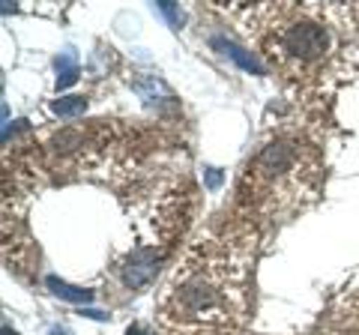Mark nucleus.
<instances>
[{"mask_svg":"<svg viewBox=\"0 0 359 335\" xmlns=\"http://www.w3.org/2000/svg\"><path fill=\"white\" fill-rule=\"evenodd\" d=\"M266 54L285 75L306 78L320 69L335 48V33L311 6H266Z\"/></svg>","mask_w":359,"mask_h":335,"instance_id":"3","label":"nucleus"},{"mask_svg":"<svg viewBox=\"0 0 359 335\" xmlns=\"http://www.w3.org/2000/svg\"><path fill=\"white\" fill-rule=\"evenodd\" d=\"M156 270H159V254L153 249H135L123 266V275H126L129 287H144L156 275Z\"/></svg>","mask_w":359,"mask_h":335,"instance_id":"4","label":"nucleus"},{"mask_svg":"<svg viewBox=\"0 0 359 335\" xmlns=\"http://www.w3.org/2000/svg\"><path fill=\"white\" fill-rule=\"evenodd\" d=\"M78 81V63H75V54L66 51L57 57V90H66Z\"/></svg>","mask_w":359,"mask_h":335,"instance_id":"6","label":"nucleus"},{"mask_svg":"<svg viewBox=\"0 0 359 335\" xmlns=\"http://www.w3.org/2000/svg\"><path fill=\"white\" fill-rule=\"evenodd\" d=\"M51 111H54L57 117H63V120L81 117L84 111H87V99H84V96H63V99H57V102L51 105Z\"/></svg>","mask_w":359,"mask_h":335,"instance_id":"7","label":"nucleus"},{"mask_svg":"<svg viewBox=\"0 0 359 335\" xmlns=\"http://www.w3.org/2000/svg\"><path fill=\"white\" fill-rule=\"evenodd\" d=\"M4 335H18L15 329H9V327H4Z\"/></svg>","mask_w":359,"mask_h":335,"instance_id":"11","label":"nucleus"},{"mask_svg":"<svg viewBox=\"0 0 359 335\" xmlns=\"http://www.w3.org/2000/svg\"><path fill=\"white\" fill-rule=\"evenodd\" d=\"M228 54H231V57L243 66V69H249V72H255V75H264V66L257 63L255 57H249V54H243V48H240V46H233V42H228Z\"/></svg>","mask_w":359,"mask_h":335,"instance_id":"8","label":"nucleus"},{"mask_svg":"<svg viewBox=\"0 0 359 335\" xmlns=\"http://www.w3.org/2000/svg\"><path fill=\"white\" fill-rule=\"evenodd\" d=\"M48 335H69V332H66V329H60V327H54Z\"/></svg>","mask_w":359,"mask_h":335,"instance_id":"10","label":"nucleus"},{"mask_svg":"<svg viewBox=\"0 0 359 335\" xmlns=\"http://www.w3.org/2000/svg\"><path fill=\"white\" fill-rule=\"evenodd\" d=\"M318 183V162L299 138H278L245 165L240 200L252 213L282 216Z\"/></svg>","mask_w":359,"mask_h":335,"instance_id":"2","label":"nucleus"},{"mask_svg":"<svg viewBox=\"0 0 359 335\" xmlns=\"http://www.w3.org/2000/svg\"><path fill=\"white\" fill-rule=\"evenodd\" d=\"M243 266L219 249H198L186 258L162 299V320L189 332L224 329L240 311Z\"/></svg>","mask_w":359,"mask_h":335,"instance_id":"1","label":"nucleus"},{"mask_svg":"<svg viewBox=\"0 0 359 335\" xmlns=\"http://www.w3.org/2000/svg\"><path fill=\"white\" fill-rule=\"evenodd\" d=\"M48 287H51L54 296L69 299V303H93V290H84V287H75L69 282H60L57 275H48Z\"/></svg>","mask_w":359,"mask_h":335,"instance_id":"5","label":"nucleus"},{"mask_svg":"<svg viewBox=\"0 0 359 335\" xmlns=\"http://www.w3.org/2000/svg\"><path fill=\"white\" fill-rule=\"evenodd\" d=\"M189 335H233L228 329H204V332H189Z\"/></svg>","mask_w":359,"mask_h":335,"instance_id":"9","label":"nucleus"}]
</instances>
